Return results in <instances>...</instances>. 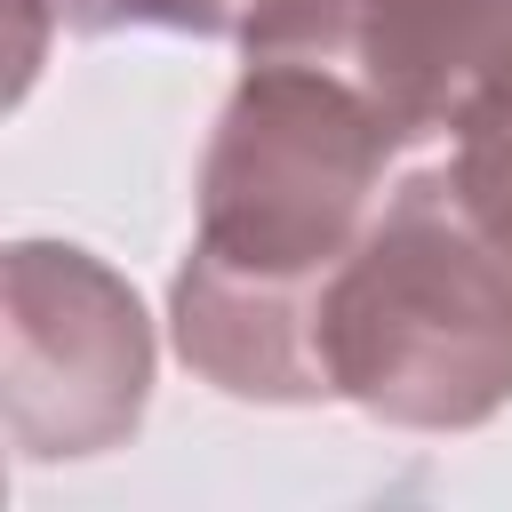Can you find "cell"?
I'll list each match as a JSON object with an SVG mask.
<instances>
[{
    "label": "cell",
    "mask_w": 512,
    "mask_h": 512,
    "mask_svg": "<svg viewBox=\"0 0 512 512\" xmlns=\"http://www.w3.org/2000/svg\"><path fill=\"white\" fill-rule=\"evenodd\" d=\"M400 128L328 64L248 56L200 152V232L168 288L176 352L232 400H336L320 368V288L384 208Z\"/></svg>",
    "instance_id": "obj_1"
},
{
    "label": "cell",
    "mask_w": 512,
    "mask_h": 512,
    "mask_svg": "<svg viewBox=\"0 0 512 512\" xmlns=\"http://www.w3.org/2000/svg\"><path fill=\"white\" fill-rule=\"evenodd\" d=\"M320 368L400 432H472L512 400V256L456 208L448 168L408 176L328 272Z\"/></svg>",
    "instance_id": "obj_2"
},
{
    "label": "cell",
    "mask_w": 512,
    "mask_h": 512,
    "mask_svg": "<svg viewBox=\"0 0 512 512\" xmlns=\"http://www.w3.org/2000/svg\"><path fill=\"white\" fill-rule=\"evenodd\" d=\"M8 440L32 464L96 456L136 432L152 392V328L136 288L64 240H16L0 264Z\"/></svg>",
    "instance_id": "obj_3"
},
{
    "label": "cell",
    "mask_w": 512,
    "mask_h": 512,
    "mask_svg": "<svg viewBox=\"0 0 512 512\" xmlns=\"http://www.w3.org/2000/svg\"><path fill=\"white\" fill-rule=\"evenodd\" d=\"M336 72H352L400 144L464 136L512 112V0H352Z\"/></svg>",
    "instance_id": "obj_4"
},
{
    "label": "cell",
    "mask_w": 512,
    "mask_h": 512,
    "mask_svg": "<svg viewBox=\"0 0 512 512\" xmlns=\"http://www.w3.org/2000/svg\"><path fill=\"white\" fill-rule=\"evenodd\" d=\"M256 0H16V88L40 64L48 24L56 32H200V40H240Z\"/></svg>",
    "instance_id": "obj_5"
},
{
    "label": "cell",
    "mask_w": 512,
    "mask_h": 512,
    "mask_svg": "<svg viewBox=\"0 0 512 512\" xmlns=\"http://www.w3.org/2000/svg\"><path fill=\"white\" fill-rule=\"evenodd\" d=\"M448 184H456V208L488 232L496 256H512V112L504 120H480L456 136L448 152Z\"/></svg>",
    "instance_id": "obj_6"
}]
</instances>
